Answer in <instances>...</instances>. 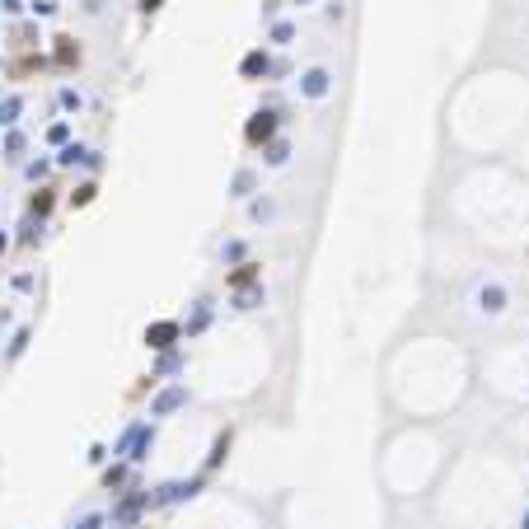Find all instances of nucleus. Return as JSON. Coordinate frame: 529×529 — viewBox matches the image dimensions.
I'll use <instances>...</instances> for the list:
<instances>
[{
  "label": "nucleus",
  "mask_w": 529,
  "mask_h": 529,
  "mask_svg": "<svg viewBox=\"0 0 529 529\" xmlns=\"http://www.w3.org/2000/svg\"><path fill=\"white\" fill-rule=\"evenodd\" d=\"M173 338H178V324H155L150 333H145V342L150 347H169Z\"/></svg>",
  "instance_id": "obj_1"
},
{
  "label": "nucleus",
  "mask_w": 529,
  "mask_h": 529,
  "mask_svg": "<svg viewBox=\"0 0 529 529\" xmlns=\"http://www.w3.org/2000/svg\"><path fill=\"white\" fill-rule=\"evenodd\" d=\"M267 136H272V113H258L249 122V140H267Z\"/></svg>",
  "instance_id": "obj_2"
},
{
  "label": "nucleus",
  "mask_w": 529,
  "mask_h": 529,
  "mask_svg": "<svg viewBox=\"0 0 529 529\" xmlns=\"http://www.w3.org/2000/svg\"><path fill=\"white\" fill-rule=\"evenodd\" d=\"M305 94H310V99L328 94V71H310V75H305Z\"/></svg>",
  "instance_id": "obj_3"
},
{
  "label": "nucleus",
  "mask_w": 529,
  "mask_h": 529,
  "mask_svg": "<svg viewBox=\"0 0 529 529\" xmlns=\"http://www.w3.org/2000/svg\"><path fill=\"white\" fill-rule=\"evenodd\" d=\"M263 71H267V52H249V57H244V75H263Z\"/></svg>",
  "instance_id": "obj_4"
},
{
  "label": "nucleus",
  "mask_w": 529,
  "mask_h": 529,
  "mask_svg": "<svg viewBox=\"0 0 529 529\" xmlns=\"http://www.w3.org/2000/svg\"><path fill=\"white\" fill-rule=\"evenodd\" d=\"M178 403H183V389H169V393L155 403V412H169V407H178Z\"/></svg>",
  "instance_id": "obj_5"
},
{
  "label": "nucleus",
  "mask_w": 529,
  "mask_h": 529,
  "mask_svg": "<svg viewBox=\"0 0 529 529\" xmlns=\"http://www.w3.org/2000/svg\"><path fill=\"white\" fill-rule=\"evenodd\" d=\"M483 310H501V291H497V286L483 291Z\"/></svg>",
  "instance_id": "obj_6"
},
{
  "label": "nucleus",
  "mask_w": 529,
  "mask_h": 529,
  "mask_svg": "<svg viewBox=\"0 0 529 529\" xmlns=\"http://www.w3.org/2000/svg\"><path fill=\"white\" fill-rule=\"evenodd\" d=\"M15 113H19V99H10V103H0V122H15Z\"/></svg>",
  "instance_id": "obj_7"
},
{
  "label": "nucleus",
  "mask_w": 529,
  "mask_h": 529,
  "mask_svg": "<svg viewBox=\"0 0 529 529\" xmlns=\"http://www.w3.org/2000/svg\"><path fill=\"white\" fill-rule=\"evenodd\" d=\"M291 33H296L291 24H277V29H272V43H291Z\"/></svg>",
  "instance_id": "obj_8"
},
{
  "label": "nucleus",
  "mask_w": 529,
  "mask_h": 529,
  "mask_svg": "<svg viewBox=\"0 0 529 529\" xmlns=\"http://www.w3.org/2000/svg\"><path fill=\"white\" fill-rule=\"evenodd\" d=\"M0 10H10V15H15V10H19V0H0Z\"/></svg>",
  "instance_id": "obj_9"
},
{
  "label": "nucleus",
  "mask_w": 529,
  "mask_h": 529,
  "mask_svg": "<svg viewBox=\"0 0 529 529\" xmlns=\"http://www.w3.org/2000/svg\"><path fill=\"white\" fill-rule=\"evenodd\" d=\"M145 10H159V0H145Z\"/></svg>",
  "instance_id": "obj_10"
},
{
  "label": "nucleus",
  "mask_w": 529,
  "mask_h": 529,
  "mask_svg": "<svg viewBox=\"0 0 529 529\" xmlns=\"http://www.w3.org/2000/svg\"><path fill=\"white\" fill-rule=\"evenodd\" d=\"M5 244H10V239H5V234H0V253H5Z\"/></svg>",
  "instance_id": "obj_11"
},
{
  "label": "nucleus",
  "mask_w": 529,
  "mask_h": 529,
  "mask_svg": "<svg viewBox=\"0 0 529 529\" xmlns=\"http://www.w3.org/2000/svg\"><path fill=\"white\" fill-rule=\"evenodd\" d=\"M296 5H310V0H296Z\"/></svg>",
  "instance_id": "obj_12"
}]
</instances>
